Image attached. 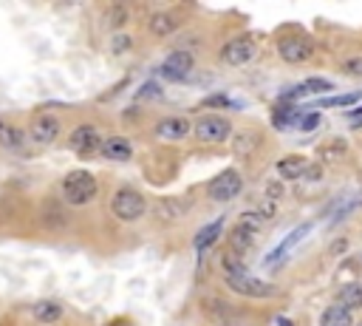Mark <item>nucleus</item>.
<instances>
[{
  "mask_svg": "<svg viewBox=\"0 0 362 326\" xmlns=\"http://www.w3.org/2000/svg\"><path fill=\"white\" fill-rule=\"evenodd\" d=\"M100 193V182H96L88 171H71L63 179V196L71 207H85L91 199Z\"/></svg>",
  "mask_w": 362,
  "mask_h": 326,
  "instance_id": "nucleus-1",
  "label": "nucleus"
},
{
  "mask_svg": "<svg viewBox=\"0 0 362 326\" xmlns=\"http://www.w3.org/2000/svg\"><path fill=\"white\" fill-rule=\"evenodd\" d=\"M111 210L119 221H136L148 213V199H144L136 188H119L111 199Z\"/></svg>",
  "mask_w": 362,
  "mask_h": 326,
  "instance_id": "nucleus-2",
  "label": "nucleus"
},
{
  "mask_svg": "<svg viewBox=\"0 0 362 326\" xmlns=\"http://www.w3.org/2000/svg\"><path fill=\"white\" fill-rule=\"evenodd\" d=\"M199 142L204 145H224L227 139H232V122L227 116H201V120L192 125Z\"/></svg>",
  "mask_w": 362,
  "mask_h": 326,
  "instance_id": "nucleus-3",
  "label": "nucleus"
},
{
  "mask_svg": "<svg viewBox=\"0 0 362 326\" xmlns=\"http://www.w3.org/2000/svg\"><path fill=\"white\" fill-rule=\"evenodd\" d=\"M240 191H244V176H240L235 168H227L224 173H218L212 182H210V188H207V193H210V199L212 202H232Z\"/></svg>",
  "mask_w": 362,
  "mask_h": 326,
  "instance_id": "nucleus-4",
  "label": "nucleus"
},
{
  "mask_svg": "<svg viewBox=\"0 0 362 326\" xmlns=\"http://www.w3.org/2000/svg\"><path fill=\"white\" fill-rule=\"evenodd\" d=\"M227 287L244 298H275L278 295V287L269 284V281H260L255 275H227Z\"/></svg>",
  "mask_w": 362,
  "mask_h": 326,
  "instance_id": "nucleus-5",
  "label": "nucleus"
},
{
  "mask_svg": "<svg viewBox=\"0 0 362 326\" xmlns=\"http://www.w3.org/2000/svg\"><path fill=\"white\" fill-rule=\"evenodd\" d=\"M278 54L289 65H300V63L311 60V54H315V43H311L308 37L289 34V37H280L278 40Z\"/></svg>",
  "mask_w": 362,
  "mask_h": 326,
  "instance_id": "nucleus-6",
  "label": "nucleus"
},
{
  "mask_svg": "<svg viewBox=\"0 0 362 326\" xmlns=\"http://www.w3.org/2000/svg\"><path fill=\"white\" fill-rule=\"evenodd\" d=\"M192 68H196V60H192V54L184 52V49H179V52H170V54L164 57V63H161V68H159V74H161L164 80L181 83V80H187V77L192 74Z\"/></svg>",
  "mask_w": 362,
  "mask_h": 326,
  "instance_id": "nucleus-7",
  "label": "nucleus"
},
{
  "mask_svg": "<svg viewBox=\"0 0 362 326\" xmlns=\"http://www.w3.org/2000/svg\"><path fill=\"white\" fill-rule=\"evenodd\" d=\"M258 54V43L255 37L249 34H240V37H232L224 49H221V60L227 65H247L252 57Z\"/></svg>",
  "mask_w": 362,
  "mask_h": 326,
  "instance_id": "nucleus-8",
  "label": "nucleus"
},
{
  "mask_svg": "<svg viewBox=\"0 0 362 326\" xmlns=\"http://www.w3.org/2000/svg\"><path fill=\"white\" fill-rule=\"evenodd\" d=\"M102 142H105V139L100 136V131H96L93 125H80V128L71 131V136H68L71 151H77L80 156H91L96 151H102Z\"/></svg>",
  "mask_w": 362,
  "mask_h": 326,
  "instance_id": "nucleus-9",
  "label": "nucleus"
},
{
  "mask_svg": "<svg viewBox=\"0 0 362 326\" xmlns=\"http://www.w3.org/2000/svg\"><path fill=\"white\" fill-rule=\"evenodd\" d=\"M190 131H192V125L184 116H167V120H161L156 125V136L164 139V142H181L184 136H190Z\"/></svg>",
  "mask_w": 362,
  "mask_h": 326,
  "instance_id": "nucleus-10",
  "label": "nucleus"
},
{
  "mask_svg": "<svg viewBox=\"0 0 362 326\" xmlns=\"http://www.w3.org/2000/svg\"><path fill=\"white\" fill-rule=\"evenodd\" d=\"M32 136H34V142H40V145H52L54 139L60 136V122L54 120V116L43 113V116H37V120L32 122Z\"/></svg>",
  "mask_w": 362,
  "mask_h": 326,
  "instance_id": "nucleus-11",
  "label": "nucleus"
},
{
  "mask_svg": "<svg viewBox=\"0 0 362 326\" xmlns=\"http://www.w3.org/2000/svg\"><path fill=\"white\" fill-rule=\"evenodd\" d=\"M308 165H311V162H308L306 156H297V153H295V156H283V159L278 162V173H280L283 182H297V179L306 176Z\"/></svg>",
  "mask_w": 362,
  "mask_h": 326,
  "instance_id": "nucleus-12",
  "label": "nucleus"
},
{
  "mask_svg": "<svg viewBox=\"0 0 362 326\" xmlns=\"http://www.w3.org/2000/svg\"><path fill=\"white\" fill-rule=\"evenodd\" d=\"M317 326H354V312L348 307H343V304H337V301H334V304H328L323 309Z\"/></svg>",
  "mask_w": 362,
  "mask_h": 326,
  "instance_id": "nucleus-13",
  "label": "nucleus"
},
{
  "mask_svg": "<svg viewBox=\"0 0 362 326\" xmlns=\"http://www.w3.org/2000/svg\"><path fill=\"white\" fill-rule=\"evenodd\" d=\"M100 153L105 159H111V162H128L133 156V148H131L128 139H122V136H108L105 142H102V151Z\"/></svg>",
  "mask_w": 362,
  "mask_h": 326,
  "instance_id": "nucleus-14",
  "label": "nucleus"
},
{
  "mask_svg": "<svg viewBox=\"0 0 362 326\" xmlns=\"http://www.w3.org/2000/svg\"><path fill=\"white\" fill-rule=\"evenodd\" d=\"M258 244V236L255 232H249V230H244V227H232V232H229V247H232V255H247L252 247Z\"/></svg>",
  "mask_w": 362,
  "mask_h": 326,
  "instance_id": "nucleus-15",
  "label": "nucleus"
},
{
  "mask_svg": "<svg viewBox=\"0 0 362 326\" xmlns=\"http://www.w3.org/2000/svg\"><path fill=\"white\" fill-rule=\"evenodd\" d=\"M150 32L159 34V37H167V34L179 32V17L170 14V12H156V14L150 17Z\"/></svg>",
  "mask_w": 362,
  "mask_h": 326,
  "instance_id": "nucleus-16",
  "label": "nucleus"
},
{
  "mask_svg": "<svg viewBox=\"0 0 362 326\" xmlns=\"http://www.w3.org/2000/svg\"><path fill=\"white\" fill-rule=\"evenodd\" d=\"M308 232H311V224H300L295 232H289V236H286V239L275 247V252H269V255H267V264H272V261H278V259H280V255H286V252H289V247H295L303 236H308Z\"/></svg>",
  "mask_w": 362,
  "mask_h": 326,
  "instance_id": "nucleus-17",
  "label": "nucleus"
},
{
  "mask_svg": "<svg viewBox=\"0 0 362 326\" xmlns=\"http://www.w3.org/2000/svg\"><path fill=\"white\" fill-rule=\"evenodd\" d=\"M32 315L37 323H57L63 318V307L54 304V301H40V304H34Z\"/></svg>",
  "mask_w": 362,
  "mask_h": 326,
  "instance_id": "nucleus-18",
  "label": "nucleus"
},
{
  "mask_svg": "<svg viewBox=\"0 0 362 326\" xmlns=\"http://www.w3.org/2000/svg\"><path fill=\"white\" fill-rule=\"evenodd\" d=\"M221 230H224V219H215L212 224H207L199 236H196V250L199 252H204V250H210L215 241H218V236H221Z\"/></svg>",
  "mask_w": 362,
  "mask_h": 326,
  "instance_id": "nucleus-19",
  "label": "nucleus"
},
{
  "mask_svg": "<svg viewBox=\"0 0 362 326\" xmlns=\"http://www.w3.org/2000/svg\"><path fill=\"white\" fill-rule=\"evenodd\" d=\"M337 304H343V307H348L351 312H357V309L362 307V284H359V281L346 284V287L340 290V295H337Z\"/></svg>",
  "mask_w": 362,
  "mask_h": 326,
  "instance_id": "nucleus-20",
  "label": "nucleus"
},
{
  "mask_svg": "<svg viewBox=\"0 0 362 326\" xmlns=\"http://www.w3.org/2000/svg\"><path fill=\"white\" fill-rule=\"evenodd\" d=\"M348 156V142L346 139H328V142L320 145V159L323 162H340Z\"/></svg>",
  "mask_w": 362,
  "mask_h": 326,
  "instance_id": "nucleus-21",
  "label": "nucleus"
},
{
  "mask_svg": "<svg viewBox=\"0 0 362 326\" xmlns=\"http://www.w3.org/2000/svg\"><path fill=\"white\" fill-rule=\"evenodd\" d=\"M362 100V91H351V94H337V97H323L320 108H351L354 102Z\"/></svg>",
  "mask_w": 362,
  "mask_h": 326,
  "instance_id": "nucleus-22",
  "label": "nucleus"
},
{
  "mask_svg": "<svg viewBox=\"0 0 362 326\" xmlns=\"http://www.w3.org/2000/svg\"><path fill=\"white\" fill-rule=\"evenodd\" d=\"M258 142H260V136H258L255 131H244V133H238V136H235V153L247 156V153H252V151L258 148Z\"/></svg>",
  "mask_w": 362,
  "mask_h": 326,
  "instance_id": "nucleus-23",
  "label": "nucleus"
},
{
  "mask_svg": "<svg viewBox=\"0 0 362 326\" xmlns=\"http://www.w3.org/2000/svg\"><path fill=\"white\" fill-rule=\"evenodd\" d=\"M263 224H267V219H263L258 210H247V213H240V216H238V227H244V230L255 232V236H260Z\"/></svg>",
  "mask_w": 362,
  "mask_h": 326,
  "instance_id": "nucleus-24",
  "label": "nucleus"
},
{
  "mask_svg": "<svg viewBox=\"0 0 362 326\" xmlns=\"http://www.w3.org/2000/svg\"><path fill=\"white\" fill-rule=\"evenodd\" d=\"M128 20H131V14H128L125 6H113V9H108V14H105V23H108L111 29H122Z\"/></svg>",
  "mask_w": 362,
  "mask_h": 326,
  "instance_id": "nucleus-25",
  "label": "nucleus"
},
{
  "mask_svg": "<svg viewBox=\"0 0 362 326\" xmlns=\"http://www.w3.org/2000/svg\"><path fill=\"white\" fill-rule=\"evenodd\" d=\"M320 120H323V116H320V111H306V113H303V120H300V125H297V128H300L303 133H308V131H315V128L320 125Z\"/></svg>",
  "mask_w": 362,
  "mask_h": 326,
  "instance_id": "nucleus-26",
  "label": "nucleus"
},
{
  "mask_svg": "<svg viewBox=\"0 0 362 326\" xmlns=\"http://www.w3.org/2000/svg\"><path fill=\"white\" fill-rule=\"evenodd\" d=\"M343 74H348V77H362V54H359V57H348V60L343 63Z\"/></svg>",
  "mask_w": 362,
  "mask_h": 326,
  "instance_id": "nucleus-27",
  "label": "nucleus"
},
{
  "mask_svg": "<svg viewBox=\"0 0 362 326\" xmlns=\"http://www.w3.org/2000/svg\"><path fill=\"white\" fill-rule=\"evenodd\" d=\"M258 213H260L263 219H272V216H278V202H272V199H263V202H260V207H258Z\"/></svg>",
  "mask_w": 362,
  "mask_h": 326,
  "instance_id": "nucleus-28",
  "label": "nucleus"
},
{
  "mask_svg": "<svg viewBox=\"0 0 362 326\" xmlns=\"http://www.w3.org/2000/svg\"><path fill=\"white\" fill-rule=\"evenodd\" d=\"M0 142L3 145H20L23 142V136L17 131H9V128H0Z\"/></svg>",
  "mask_w": 362,
  "mask_h": 326,
  "instance_id": "nucleus-29",
  "label": "nucleus"
},
{
  "mask_svg": "<svg viewBox=\"0 0 362 326\" xmlns=\"http://www.w3.org/2000/svg\"><path fill=\"white\" fill-rule=\"evenodd\" d=\"M111 49H113L116 54H122V52H128V49H131V37H125V34H119V37H113V40H111Z\"/></svg>",
  "mask_w": 362,
  "mask_h": 326,
  "instance_id": "nucleus-30",
  "label": "nucleus"
},
{
  "mask_svg": "<svg viewBox=\"0 0 362 326\" xmlns=\"http://www.w3.org/2000/svg\"><path fill=\"white\" fill-rule=\"evenodd\" d=\"M280 196H283V184H278V182H269V184H267V199L278 202Z\"/></svg>",
  "mask_w": 362,
  "mask_h": 326,
  "instance_id": "nucleus-31",
  "label": "nucleus"
},
{
  "mask_svg": "<svg viewBox=\"0 0 362 326\" xmlns=\"http://www.w3.org/2000/svg\"><path fill=\"white\" fill-rule=\"evenodd\" d=\"M303 179H306V182H320V179H323V168H320V165H308V171H306Z\"/></svg>",
  "mask_w": 362,
  "mask_h": 326,
  "instance_id": "nucleus-32",
  "label": "nucleus"
},
{
  "mask_svg": "<svg viewBox=\"0 0 362 326\" xmlns=\"http://www.w3.org/2000/svg\"><path fill=\"white\" fill-rule=\"evenodd\" d=\"M346 250H348V239H337V241L328 247V252H331V255H343Z\"/></svg>",
  "mask_w": 362,
  "mask_h": 326,
  "instance_id": "nucleus-33",
  "label": "nucleus"
},
{
  "mask_svg": "<svg viewBox=\"0 0 362 326\" xmlns=\"http://www.w3.org/2000/svg\"><path fill=\"white\" fill-rule=\"evenodd\" d=\"M142 94H144V97H156V85H144Z\"/></svg>",
  "mask_w": 362,
  "mask_h": 326,
  "instance_id": "nucleus-34",
  "label": "nucleus"
},
{
  "mask_svg": "<svg viewBox=\"0 0 362 326\" xmlns=\"http://www.w3.org/2000/svg\"><path fill=\"white\" fill-rule=\"evenodd\" d=\"M278 326H295V323L289 320V318H278Z\"/></svg>",
  "mask_w": 362,
  "mask_h": 326,
  "instance_id": "nucleus-35",
  "label": "nucleus"
},
{
  "mask_svg": "<svg viewBox=\"0 0 362 326\" xmlns=\"http://www.w3.org/2000/svg\"><path fill=\"white\" fill-rule=\"evenodd\" d=\"M357 326H362V323H357Z\"/></svg>",
  "mask_w": 362,
  "mask_h": 326,
  "instance_id": "nucleus-36",
  "label": "nucleus"
}]
</instances>
